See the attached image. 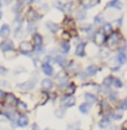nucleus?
<instances>
[{"label":"nucleus","instance_id":"nucleus-4","mask_svg":"<svg viewBox=\"0 0 127 130\" xmlns=\"http://www.w3.org/2000/svg\"><path fill=\"white\" fill-rule=\"evenodd\" d=\"M0 49L3 51H11V50H14V43L11 40H4L0 44Z\"/></svg>","mask_w":127,"mask_h":130},{"label":"nucleus","instance_id":"nucleus-6","mask_svg":"<svg viewBox=\"0 0 127 130\" xmlns=\"http://www.w3.org/2000/svg\"><path fill=\"white\" fill-rule=\"evenodd\" d=\"M105 41H106V35H105L102 31L96 32L95 34V43L96 44H97V45H102Z\"/></svg>","mask_w":127,"mask_h":130},{"label":"nucleus","instance_id":"nucleus-31","mask_svg":"<svg viewBox=\"0 0 127 130\" xmlns=\"http://www.w3.org/2000/svg\"><path fill=\"white\" fill-rule=\"evenodd\" d=\"M112 118H113V119H116V120H120V119H122V115H121V114L113 113L112 114Z\"/></svg>","mask_w":127,"mask_h":130},{"label":"nucleus","instance_id":"nucleus-16","mask_svg":"<svg viewBox=\"0 0 127 130\" xmlns=\"http://www.w3.org/2000/svg\"><path fill=\"white\" fill-rule=\"evenodd\" d=\"M46 28H48L51 32H56L57 29H59L57 24H55V23H52V21H48V23H46Z\"/></svg>","mask_w":127,"mask_h":130},{"label":"nucleus","instance_id":"nucleus-40","mask_svg":"<svg viewBox=\"0 0 127 130\" xmlns=\"http://www.w3.org/2000/svg\"><path fill=\"white\" fill-rule=\"evenodd\" d=\"M0 5H1V3H0Z\"/></svg>","mask_w":127,"mask_h":130},{"label":"nucleus","instance_id":"nucleus-35","mask_svg":"<svg viewBox=\"0 0 127 130\" xmlns=\"http://www.w3.org/2000/svg\"><path fill=\"white\" fill-rule=\"evenodd\" d=\"M34 29H35V25L31 23V24H30V26H29V29H28V31H32Z\"/></svg>","mask_w":127,"mask_h":130},{"label":"nucleus","instance_id":"nucleus-1","mask_svg":"<svg viewBox=\"0 0 127 130\" xmlns=\"http://www.w3.org/2000/svg\"><path fill=\"white\" fill-rule=\"evenodd\" d=\"M118 41H120V34L117 32H111L109 38H106V43L110 48H116L118 45Z\"/></svg>","mask_w":127,"mask_h":130},{"label":"nucleus","instance_id":"nucleus-28","mask_svg":"<svg viewBox=\"0 0 127 130\" xmlns=\"http://www.w3.org/2000/svg\"><path fill=\"white\" fill-rule=\"evenodd\" d=\"M76 68H77V65L75 64L74 61H70V63H69V65H67V71H74Z\"/></svg>","mask_w":127,"mask_h":130},{"label":"nucleus","instance_id":"nucleus-15","mask_svg":"<svg viewBox=\"0 0 127 130\" xmlns=\"http://www.w3.org/2000/svg\"><path fill=\"white\" fill-rule=\"evenodd\" d=\"M86 73H87V75H90V76L95 75L96 73H97V66H96V65H89V66L86 68Z\"/></svg>","mask_w":127,"mask_h":130},{"label":"nucleus","instance_id":"nucleus-27","mask_svg":"<svg viewBox=\"0 0 127 130\" xmlns=\"http://www.w3.org/2000/svg\"><path fill=\"white\" fill-rule=\"evenodd\" d=\"M113 86H116V88H122V81L120 80V79H117V78H113Z\"/></svg>","mask_w":127,"mask_h":130},{"label":"nucleus","instance_id":"nucleus-32","mask_svg":"<svg viewBox=\"0 0 127 130\" xmlns=\"http://www.w3.org/2000/svg\"><path fill=\"white\" fill-rule=\"evenodd\" d=\"M95 23L96 24H101V23H102V16H96L95 18Z\"/></svg>","mask_w":127,"mask_h":130},{"label":"nucleus","instance_id":"nucleus-19","mask_svg":"<svg viewBox=\"0 0 127 130\" xmlns=\"http://www.w3.org/2000/svg\"><path fill=\"white\" fill-rule=\"evenodd\" d=\"M55 61L57 63V65H60V66H65V65H66V59H65V56H62V55H57V56L55 58Z\"/></svg>","mask_w":127,"mask_h":130},{"label":"nucleus","instance_id":"nucleus-8","mask_svg":"<svg viewBox=\"0 0 127 130\" xmlns=\"http://www.w3.org/2000/svg\"><path fill=\"white\" fill-rule=\"evenodd\" d=\"M41 86H43L44 90H51L52 86H54V83L50 80V79H44V80L41 81Z\"/></svg>","mask_w":127,"mask_h":130},{"label":"nucleus","instance_id":"nucleus-9","mask_svg":"<svg viewBox=\"0 0 127 130\" xmlns=\"http://www.w3.org/2000/svg\"><path fill=\"white\" fill-rule=\"evenodd\" d=\"M43 71H44L45 75H48V76L54 74V69H52V66L49 64V63H45V64L43 65Z\"/></svg>","mask_w":127,"mask_h":130},{"label":"nucleus","instance_id":"nucleus-10","mask_svg":"<svg viewBox=\"0 0 127 130\" xmlns=\"http://www.w3.org/2000/svg\"><path fill=\"white\" fill-rule=\"evenodd\" d=\"M26 15H28V19H29V20H36V19H40V18H41V15H39L34 9H30Z\"/></svg>","mask_w":127,"mask_h":130},{"label":"nucleus","instance_id":"nucleus-38","mask_svg":"<svg viewBox=\"0 0 127 130\" xmlns=\"http://www.w3.org/2000/svg\"><path fill=\"white\" fill-rule=\"evenodd\" d=\"M1 18H3V13L0 11V19H1Z\"/></svg>","mask_w":127,"mask_h":130},{"label":"nucleus","instance_id":"nucleus-14","mask_svg":"<svg viewBox=\"0 0 127 130\" xmlns=\"http://www.w3.org/2000/svg\"><path fill=\"white\" fill-rule=\"evenodd\" d=\"M5 100H6V103H8V105L9 104H16V98H15V95L14 94H5Z\"/></svg>","mask_w":127,"mask_h":130},{"label":"nucleus","instance_id":"nucleus-21","mask_svg":"<svg viewBox=\"0 0 127 130\" xmlns=\"http://www.w3.org/2000/svg\"><path fill=\"white\" fill-rule=\"evenodd\" d=\"M102 30H103V34H111L112 32V26H111V24H103V28H102Z\"/></svg>","mask_w":127,"mask_h":130},{"label":"nucleus","instance_id":"nucleus-37","mask_svg":"<svg viewBox=\"0 0 127 130\" xmlns=\"http://www.w3.org/2000/svg\"><path fill=\"white\" fill-rule=\"evenodd\" d=\"M4 96H5V93H4L3 90H0V99H3Z\"/></svg>","mask_w":127,"mask_h":130},{"label":"nucleus","instance_id":"nucleus-12","mask_svg":"<svg viewBox=\"0 0 127 130\" xmlns=\"http://www.w3.org/2000/svg\"><path fill=\"white\" fill-rule=\"evenodd\" d=\"M76 55L77 56H85V44L83 43H80L76 46Z\"/></svg>","mask_w":127,"mask_h":130},{"label":"nucleus","instance_id":"nucleus-30","mask_svg":"<svg viewBox=\"0 0 127 130\" xmlns=\"http://www.w3.org/2000/svg\"><path fill=\"white\" fill-rule=\"evenodd\" d=\"M110 99H111L112 101H116V100L118 99V96H117L116 93H110Z\"/></svg>","mask_w":127,"mask_h":130},{"label":"nucleus","instance_id":"nucleus-36","mask_svg":"<svg viewBox=\"0 0 127 130\" xmlns=\"http://www.w3.org/2000/svg\"><path fill=\"white\" fill-rule=\"evenodd\" d=\"M32 130H39V125L37 124H34L32 125Z\"/></svg>","mask_w":127,"mask_h":130},{"label":"nucleus","instance_id":"nucleus-11","mask_svg":"<svg viewBox=\"0 0 127 130\" xmlns=\"http://www.w3.org/2000/svg\"><path fill=\"white\" fill-rule=\"evenodd\" d=\"M16 109L19 110V111H26L28 110V105L24 103V101H21V100H17L16 101Z\"/></svg>","mask_w":127,"mask_h":130},{"label":"nucleus","instance_id":"nucleus-25","mask_svg":"<svg viewBox=\"0 0 127 130\" xmlns=\"http://www.w3.org/2000/svg\"><path fill=\"white\" fill-rule=\"evenodd\" d=\"M107 6H111V8H117V9H121V4L118 1H110L107 3Z\"/></svg>","mask_w":127,"mask_h":130},{"label":"nucleus","instance_id":"nucleus-33","mask_svg":"<svg viewBox=\"0 0 127 130\" xmlns=\"http://www.w3.org/2000/svg\"><path fill=\"white\" fill-rule=\"evenodd\" d=\"M126 104H127V100L126 99H123L122 103H121V106H120V108H121V109H126Z\"/></svg>","mask_w":127,"mask_h":130},{"label":"nucleus","instance_id":"nucleus-29","mask_svg":"<svg viewBox=\"0 0 127 130\" xmlns=\"http://www.w3.org/2000/svg\"><path fill=\"white\" fill-rule=\"evenodd\" d=\"M67 86H69V93H70L69 95H71V93H74L75 89H76V88H75V84H70V85H67Z\"/></svg>","mask_w":127,"mask_h":130},{"label":"nucleus","instance_id":"nucleus-5","mask_svg":"<svg viewBox=\"0 0 127 130\" xmlns=\"http://www.w3.org/2000/svg\"><path fill=\"white\" fill-rule=\"evenodd\" d=\"M16 124H17V126H20V128H25V126H28V124H29V119H28V116H26V115H20V116H17V119H16Z\"/></svg>","mask_w":127,"mask_h":130},{"label":"nucleus","instance_id":"nucleus-23","mask_svg":"<svg viewBox=\"0 0 127 130\" xmlns=\"http://www.w3.org/2000/svg\"><path fill=\"white\" fill-rule=\"evenodd\" d=\"M34 41L36 43V45H41L43 44V38L40 34H34Z\"/></svg>","mask_w":127,"mask_h":130},{"label":"nucleus","instance_id":"nucleus-2","mask_svg":"<svg viewBox=\"0 0 127 130\" xmlns=\"http://www.w3.org/2000/svg\"><path fill=\"white\" fill-rule=\"evenodd\" d=\"M32 50H34V48L31 46V44L28 43V41H23L20 44V46H19V51L23 53V54H25V55H28V56H31Z\"/></svg>","mask_w":127,"mask_h":130},{"label":"nucleus","instance_id":"nucleus-24","mask_svg":"<svg viewBox=\"0 0 127 130\" xmlns=\"http://www.w3.org/2000/svg\"><path fill=\"white\" fill-rule=\"evenodd\" d=\"M100 126L102 128V129H106V128H109L110 126V121H109V119L107 118H105L101 123H100Z\"/></svg>","mask_w":127,"mask_h":130},{"label":"nucleus","instance_id":"nucleus-39","mask_svg":"<svg viewBox=\"0 0 127 130\" xmlns=\"http://www.w3.org/2000/svg\"><path fill=\"white\" fill-rule=\"evenodd\" d=\"M45 130H51V129H45Z\"/></svg>","mask_w":127,"mask_h":130},{"label":"nucleus","instance_id":"nucleus-17","mask_svg":"<svg viewBox=\"0 0 127 130\" xmlns=\"http://www.w3.org/2000/svg\"><path fill=\"white\" fill-rule=\"evenodd\" d=\"M90 108H91V105L89 104V103H83V104H81L80 105V111L81 113H83V114H87L89 113V110H90Z\"/></svg>","mask_w":127,"mask_h":130},{"label":"nucleus","instance_id":"nucleus-18","mask_svg":"<svg viewBox=\"0 0 127 130\" xmlns=\"http://www.w3.org/2000/svg\"><path fill=\"white\" fill-rule=\"evenodd\" d=\"M85 99H86V101L90 104V103H96L97 101V98L94 95V94H91V93H87V94H85Z\"/></svg>","mask_w":127,"mask_h":130},{"label":"nucleus","instance_id":"nucleus-7","mask_svg":"<svg viewBox=\"0 0 127 130\" xmlns=\"http://www.w3.org/2000/svg\"><path fill=\"white\" fill-rule=\"evenodd\" d=\"M10 35V26L8 24H4L1 28H0V36L1 38H6Z\"/></svg>","mask_w":127,"mask_h":130},{"label":"nucleus","instance_id":"nucleus-22","mask_svg":"<svg viewBox=\"0 0 127 130\" xmlns=\"http://www.w3.org/2000/svg\"><path fill=\"white\" fill-rule=\"evenodd\" d=\"M117 60L121 63V64H125L126 63V54L123 51H121L118 55H117Z\"/></svg>","mask_w":127,"mask_h":130},{"label":"nucleus","instance_id":"nucleus-34","mask_svg":"<svg viewBox=\"0 0 127 130\" xmlns=\"http://www.w3.org/2000/svg\"><path fill=\"white\" fill-rule=\"evenodd\" d=\"M56 116L62 118V116H64V111H62V110H56Z\"/></svg>","mask_w":127,"mask_h":130},{"label":"nucleus","instance_id":"nucleus-3","mask_svg":"<svg viewBox=\"0 0 127 130\" xmlns=\"http://www.w3.org/2000/svg\"><path fill=\"white\" fill-rule=\"evenodd\" d=\"M75 98L72 96V95H65V96L61 99V104H62L65 108H71V106H74L75 105Z\"/></svg>","mask_w":127,"mask_h":130},{"label":"nucleus","instance_id":"nucleus-20","mask_svg":"<svg viewBox=\"0 0 127 130\" xmlns=\"http://www.w3.org/2000/svg\"><path fill=\"white\" fill-rule=\"evenodd\" d=\"M61 51H62L64 54H67L70 51V44H69V41H64L62 44H61Z\"/></svg>","mask_w":127,"mask_h":130},{"label":"nucleus","instance_id":"nucleus-13","mask_svg":"<svg viewBox=\"0 0 127 130\" xmlns=\"http://www.w3.org/2000/svg\"><path fill=\"white\" fill-rule=\"evenodd\" d=\"M19 88H20L21 90H30V89L34 88V83H32V81L23 83V84H20V85H19Z\"/></svg>","mask_w":127,"mask_h":130},{"label":"nucleus","instance_id":"nucleus-26","mask_svg":"<svg viewBox=\"0 0 127 130\" xmlns=\"http://www.w3.org/2000/svg\"><path fill=\"white\" fill-rule=\"evenodd\" d=\"M112 80H113V78L112 76H109V78H106L105 80H103V86H111L112 85Z\"/></svg>","mask_w":127,"mask_h":130}]
</instances>
